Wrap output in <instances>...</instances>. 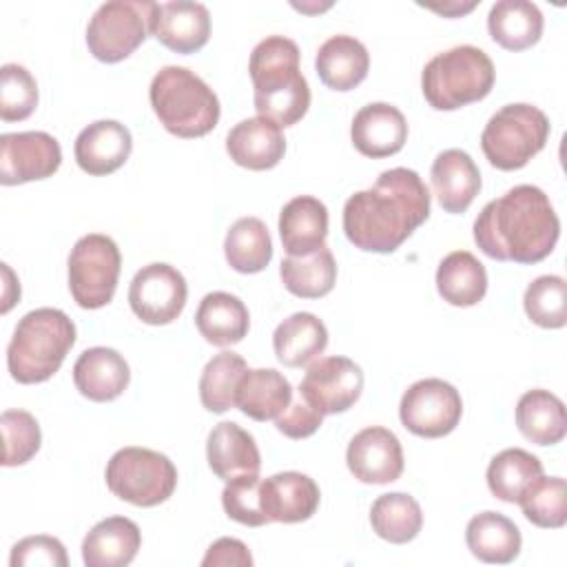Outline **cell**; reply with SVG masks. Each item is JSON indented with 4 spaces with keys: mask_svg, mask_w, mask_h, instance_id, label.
<instances>
[{
    "mask_svg": "<svg viewBox=\"0 0 567 567\" xmlns=\"http://www.w3.org/2000/svg\"><path fill=\"white\" fill-rule=\"evenodd\" d=\"M430 217V190L416 171L396 166L348 197L343 233L365 252H394Z\"/></svg>",
    "mask_w": 567,
    "mask_h": 567,
    "instance_id": "obj_1",
    "label": "cell"
},
{
    "mask_svg": "<svg viewBox=\"0 0 567 567\" xmlns=\"http://www.w3.org/2000/svg\"><path fill=\"white\" fill-rule=\"evenodd\" d=\"M560 221L549 197L532 184L509 188L483 206L474 221V241L496 261L538 264L551 255Z\"/></svg>",
    "mask_w": 567,
    "mask_h": 567,
    "instance_id": "obj_2",
    "label": "cell"
},
{
    "mask_svg": "<svg viewBox=\"0 0 567 567\" xmlns=\"http://www.w3.org/2000/svg\"><path fill=\"white\" fill-rule=\"evenodd\" d=\"M259 117L277 126L297 124L310 106V89L299 71V47L284 35L261 40L248 62Z\"/></svg>",
    "mask_w": 567,
    "mask_h": 567,
    "instance_id": "obj_3",
    "label": "cell"
},
{
    "mask_svg": "<svg viewBox=\"0 0 567 567\" xmlns=\"http://www.w3.org/2000/svg\"><path fill=\"white\" fill-rule=\"evenodd\" d=\"M75 343V326L58 308L27 312L9 341L7 368L18 383L31 385L51 379Z\"/></svg>",
    "mask_w": 567,
    "mask_h": 567,
    "instance_id": "obj_4",
    "label": "cell"
},
{
    "mask_svg": "<svg viewBox=\"0 0 567 567\" xmlns=\"http://www.w3.org/2000/svg\"><path fill=\"white\" fill-rule=\"evenodd\" d=\"M151 106L162 126L184 140L208 135L219 122L215 91L186 66H164L148 89Z\"/></svg>",
    "mask_w": 567,
    "mask_h": 567,
    "instance_id": "obj_5",
    "label": "cell"
},
{
    "mask_svg": "<svg viewBox=\"0 0 567 567\" xmlns=\"http://www.w3.org/2000/svg\"><path fill=\"white\" fill-rule=\"evenodd\" d=\"M494 78L489 55L478 47L461 44L436 53L423 66L421 89L432 109L456 111L487 97Z\"/></svg>",
    "mask_w": 567,
    "mask_h": 567,
    "instance_id": "obj_6",
    "label": "cell"
},
{
    "mask_svg": "<svg viewBox=\"0 0 567 567\" xmlns=\"http://www.w3.org/2000/svg\"><path fill=\"white\" fill-rule=\"evenodd\" d=\"M547 115L532 104H507L481 133V148L498 171H518L538 155L549 137Z\"/></svg>",
    "mask_w": 567,
    "mask_h": 567,
    "instance_id": "obj_7",
    "label": "cell"
},
{
    "mask_svg": "<svg viewBox=\"0 0 567 567\" xmlns=\"http://www.w3.org/2000/svg\"><path fill=\"white\" fill-rule=\"evenodd\" d=\"M109 489L137 507L164 503L177 485V467L166 454L148 447H122L106 465Z\"/></svg>",
    "mask_w": 567,
    "mask_h": 567,
    "instance_id": "obj_8",
    "label": "cell"
},
{
    "mask_svg": "<svg viewBox=\"0 0 567 567\" xmlns=\"http://www.w3.org/2000/svg\"><path fill=\"white\" fill-rule=\"evenodd\" d=\"M157 2L113 0L97 7L86 27V47L100 62L115 64L128 58L151 33Z\"/></svg>",
    "mask_w": 567,
    "mask_h": 567,
    "instance_id": "obj_9",
    "label": "cell"
},
{
    "mask_svg": "<svg viewBox=\"0 0 567 567\" xmlns=\"http://www.w3.org/2000/svg\"><path fill=\"white\" fill-rule=\"evenodd\" d=\"M122 255L117 244L100 233L84 235L69 255V290L84 310L106 306L117 288Z\"/></svg>",
    "mask_w": 567,
    "mask_h": 567,
    "instance_id": "obj_10",
    "label": "cell"
},
{
    "mask_svg": "<svg viewBox=\"0 0 567 567\" xmlns=\"http://www.w3.org/2000/svg\"><path fill=\"white\" fill-rule=\"evenodd\" d=\"M463 414L458 390L443 379H421L412 383L399 405L405 430L423 439H441L450 434Z\"/></svg>",
    "mask_w": 567,
    "mask_h": 567,
    "instance_id": "obj_11",
    "label": "cell"
},
{
    "mask_svg": "<svg viewBox=\"0 0 567 567\" xmlns=\"http://www.w3.org/2000/svg\"><path fill=\"white\" fill-rule=\"evenodd\" d=\"M188 297L184 275L171 264H148L135 272L128 286V303L137 319L148 326L175 321Z\"/></svg>",
    "mask_w": 567,
    "mask_h": 567,
    "instance_id": "obj_12",
    "label": "cell"
},
{
    "mask_svg": "<svg viewBox=\"0 0 567 567\" xmlns=\"http://www.w3.org/2000/svg\"><path fill=\"white\" fill-rule=\"evenodd\" d=\"M363 390V372L348 357H323L308 365L299 394L301 399L326 414L350 410Z\"/></svg>",
    "mask_w": 567,
    "mask_h": 567,
    "instance_id": "obj_13",
    "label": "cell"
},
{
    "mask_svg": "<svg viewBox=\"0 0 567 567\" xmlns=\"http://www.w3.org/2000/svg\"><path fill=\"white\" fill-rule=\"evenodd\" d=\"M62 164L58 140L44 131L4 133L0 137V184L16 186L51 177Z\"/></svg>",
    "mask_w": 567,
    "mask_h": 567,
    "instance_id": "obj_14",
    "label": "cell"
},
{
    "mask_svg": "<svg viewBox=\"0 0 567 567\" xmlns=\"http://www.w3.org/2000/svg\"><path fill=\"white\" fill-rule=\"evenodd\" d=\"M346 463L361 483L385 485L403 474V450L394 432L372 425L352 436Z\"/></svg>",
    "mask_w": 567,
    "mask_h": 567,
    "instance_id": "obj_15",
    "label": "cell"
},
{
    "mask_svg": "<svg viewBox=\"0 0 567 567\" xmlns=\"http://www.w3.org/2000/svg\"><path fill=\"white\" fill-rule=\"evenodd\" d=\"M151 33L175 53H195L210 38V13L202 2L155 4Z\"/></svg>",
    "mask_w": 567,
    "mask_h": 567,
    "instance_id": "obj_16",
    "label": "cell"
},
{
    "mask_svg": "<svg viewBox=\"0 0 567 567\" xmlns=\"http://www.w3.org/2000/svg\"><path fill=\"white\" fill-rule=\"evenodd\" d=\"M354 148L372 159L399 153L408 140V122L403 113L388 102L365 104L350 126Z\"/></svg>",
    "mask_w": 567,
    "mask_h": 567,
    "instance_id": "obj_17",
    "label": "cell"
},
{
    "mask_svg": "<svg viewBox=\"0 0 567 567\" xmlns=\"http://www.w3.org/2000/svg\"><path fill=\"white\" fill-rule=\"evenodd\" d=\"M133 151L131 131L115 120H97L75 137V162L89 175H111Z\"/></svg>",
    "mask_w": 567,
    "mask_h": 567,
    "instance_id": "obj_18",
    "label": "cell"
},
{
    "mask_svg": "<svg viewBox=\"0 0 567 567\" xmlns=\"http://www.w3.org/2000/svg\"><path fill=\"white\" fill-rule=\"evenodd\" d=\"M226 153L248 171L275 168L286 153L281 126L259 115L241 120L226 135Z\"/></svg>",
    "mask_w": 567,
    "mask_h": 567,
    "instance_id": "obj_19",
    "label": "cell"
},
{
    "mask_svg": "<svg viewBox=\"0 0 567 567\" xmlns=\"http://www.w3.org/2000/svg\"><path fill=\"white\" fill-rule=\"evenodd\" d=\"M317 483L301 472H279L261 481V507L270 523H301L319 507Z\"/></svg>",
    "mask_w": 567,
    "mask_h": 567,
    "instance_id": "obj_20",
    "label": "cell"
},
{
    "mask_svg": "<svg viewBox=\"0 0 567 567\" xmlns=\"http://www.w3.org/2000/svg\"><path fill=\"white\" fill-rule=\"evenodd\" d=\"M131 381V370L124 357L104 346L84 350L73 365V383L82 396L95 403L117 399Z\"/></svg>",
    "mask_w": 567,
    "mask_h": 567,
    "instance_id": "obj_21",
    "label": "cell"
},
{
    "mask_svg": "<svg viewBox=\"0 0 567 567\" xmlns=\"http://www.w3.org/2000/svg\"><path fill=\"white\" fill-rule=\"evenodd\" d=\"M206 458L213 474L226 483L241 476H255L261 467L255 439L233 421H221L210 430Z\"/></svg>",
    "mask_w": 567,
    "mask_h": 567,
    "instance_id": "obj_22",
    "label": "cell"
},
{
    "mask_svg": "<svg viewBox=\"0 0 567 567\" xmlns=\"http://www.w3.org/2000/svg\"><path fill=\"white\" fill-rule=\"evenodd\" d=\"M432 188L445 213L458 215L470 208L481 190V171L461 148H447L432 162Z\"/></svg>",
    "mask_w": 567,
    "mask_h": 567,
    "instance_id": "obj_23",
    "label": "cell"
},
{
    "mask_svg": "<svg viewBox=\"0 0 567 567\" xmlns=\"http://www.w3.org/2000/svg\"><path fill=\"white\" fill-rule=\"evenodd\" d=\"M279 237L290 257H303L321 246L328 237V208L312 195L290 199L279 213Z\"/></svg>",
    "mask_w": 567,
    "mask_h": 567,
    "instance_id": "obj_24",
    "label": "cell"
},
{
    "mask_svg": "<svg viewBox=\"0 0 567 567\" xmlns=\"http://www.w3.org/2000/svg\"><path fill=\"white\" fill-rule=\"evenodd\" d=\"M142 545L140 527L126 516H109L91 527L82 540L86 567H126Z\"/></svg>",
    "mask_w": 567,
    "mask_h": 567,
    "instance_id": "obj_25",
    "label": "cell"
},
{
    "mask_svg": "<svg viewBox=\"0 0 567 567\" xmlns=\"http://www.w3.org/2000/svg\"><path fill=\"white\" fill-rule=\"evenodd\" d=\"M315 69L328 89L352 91L368 75L370 53L352 35H332L319 47Z\"/></svg>",
    "mask_w": 567,
    "mask_h": 567,
    "instance_id": "obj_26",
    "label": "cell"
},
{
    "mask_svg": "<svg viewBox=\"0 0 567 567\" xmlns=\"http://www.w3.org/2000/svg\"><path fill=\"white\" fill-rule=\"evenodd\" d=\"M292 401L290 381L272 368L246 370L237 385L235 408L255 421L277 419Z\"/></svg>",
    "mask_w": 567,
    "mask_h": 567,
    "instance_id": "obj_27",
    "label": "cell"
},
{
    "mask_svg": "<svg viewBox=\"0 0 567 567\" xmlns=\"http://www.w3.org/2000/svg\"><path fill=\"white\" fill-rule=\"evenodd\" d=\"M195 326L199 334L217 346H235L248 334L250 317L244 301L230 292H208L195 312Z\"/></svg>",
    "mask_w": 567,
    "mask_h": 567,
    "instance_id": "obj_28",
    "label": "cell"
},
{
    "mask_svg": "<svg viewBox=\"0 0 567 567\" xmlns=\"http://www.w3.org/2000/svg\"><path fill=\"white\" fill-rule=\"evenodd\" d=\"M465 543L478 560L507 565L520 554L523 540L514 520L487 509L470 518L465 527Z\"/></svg>",
    "mask_w": 567,
    "mask_h": 567,
    "instance_id": "obj_29",
    "label": "cell"
},
{
    "mask_svg": "<svg viewBox=\"0 0 567 567\" xmlns=\"http://www.w3.org/2000/svg\"><path fill=\"white\" fill-rule=\"evenodd\" d=\"M328 346V330L323 321L312 312H295L284 319L275 334L272 348L279 363L288 368H301L315 361Z\"/></svg>",
    "mask_w": 567,
    "mask_h": 567,
    "instance_id": "obj_30",
    "label": "cell"
},
{
    "mask_svg": "<svg viewBox=\"0 0 567 567\" xmlns=\"http://www.w3.org/2000/svg\"><path fill=\"white\" fill-rule=\"evenodd\" d=\"M487 31L507 51H525L543 35V13L527 0H498L487 16Z\"/></svg>",
    "mask_w": 567,
    "mask_h": 567,
    "instance_id": "obj_31",
    "label": "cell"
},
{
    "mask_svg": "<svg viewBox=\"0 0 567 567\" xmlns=\"http://www.w3.org/2000/svg\"><path fill=\"white\" fill-rule=\"evenodd\" d=\"M516 425L536 445H556L567 432L565 403L549 390H529L516 403Z\"/></svg>",
    "mask_w": 567,
    "mask_h": 567,
    "instance_id": "obj_32",
    "label": "cell"
},
{
    "mask_svg": "<svg viewBox=\"0 0 567 567\" xmlns=\"http://www.w3.org/2000/svg\"><path fill=\"white\" fill-rule=\"evenodd\" d=\"M436 290L450 306H476L487 292V272L467 250H454L436 268Z\"/></svg>",
    "mask_w": 567,
    "mask_h": 567,
    "instance_id": "obj_33",
    "label": "cell"
},
{
    "mask_svg": "<svg viewBox=\"0 0 567 567\" xmlns=\"http://www.w3.org/2000/svg\"><path fill=\"white\" fill-rule=\"evenodd\" d=\"M281 281L288 292L301 299H319L326 297L337 281V261L328 246L303 255V257H286L279 266Z\"/></svg>",
    "mask_w": 567,
    "mask_h": 567,
    "instance_id": "obj_34",
    "label": "cell"
},
{
    "mask_svg": "<svg viewBox=\"0 0 567 567\" xmlns=\"http://www.w3.org/2000/svg\"><path fill=\"white\" fill-rule=\"evenodd\" d=\"M224 255L228 266L241 275L261 272L272 259V241L266 224L257 217L237 219L226 233Z\"/></svg>",
    "mask_w": 567,
    "mask_h": 567,
    "instance_id": "obj_35",
    "label": "cell"
},
{
    "mask_svg": "<svg viewBox=\"0 0 567 567\" xmlns=\"http://www.w3.org/2000/svg\"><path fill=\"white\" fill-rule=\"evenodd\" d=\"M370 523L379 538L403 545L416 538L423 527V512L414 496L403 492L381 494L370 509Z\"/></svg>",
    "mask_w": 567,
    "mask_h": 567,
    "instance_id": "obj_36",
    "label": "cell"
},
{
    "mask_svg": "<svg viewBox=\"0 0 567 567\" xmlns=\"http://www.w3.org/2000/svg\"><path fill=\"white\" fill-rule=\"evenodd\" d=\"M543 474V463L538 456L520 447H507L498 452L487 467L489 492L505 503H518L520 494L532 481Z\"/></svg>",
    "mask_w": 567,
    "mask_h": 567,
    "instance_id": "obj_37",
    "label": "cell"
},
{
    "mask_svg": "<svg viewBox=\"0 0 567 567\" xmlns=\"http://www.w3.org/2000/svg\"><path fill=\"white\" fill-rule=\"evenodd\" d=\"M248 370L246 361L237 352L215 354L202 370L199 377V399L208 412L221 414L235 408L237 385L241 374Z\"/></svg>",
    "mask_w": 567,
    "mask_h": 567,
    "instance_id": "obj_38",
    "label": "cell"
},
{
    "mask_svg": "<svg viewBox=\"0 0 567 567\" xmlns=\"http://www.w3.org/2000/svg\"><path fill=\"white\" fill-rule=\"evenodd\" d=\"M518 505L525 518L545 529H558L567 520V485L560 476H538L520 494Z\"/></svg>",
    "mask_w": 567,
    "mask_h": 567,
    "instance_id": "obj_39",
    "label": "cell"
},
{
    "mask_svg": "<svg viewBox=\"0 0 567 567\" xmlns=\"http://www.w3.org/2000/svg\"><path fill=\"white\" fill-rule=\"evenodd\" d=\"M527 317L540 328H563L567 323V284L558 275L536 277L523 297Z\"/></svg>",
    "mask_w": 567,
    "mask_h": 567,
    "instance_id": "obj_40",
    "label": "cell"
},
{
    "mask_svg": "<svg viewBox=\"0 0 567 567\" xmlns=\"http://www.w3.org/2000/svg\"><path fill=\"white\" fill-rule=\"evenodd\" d=\"M0 430H2V443H4V452H2L4 467L24 465L40 450L42 434L31 412L4 410L0 416Z\"/></svg>",
    "mask_w": 567,
    "mask_h": 567,
    "instance_id": "obj_41",
    "label": "cell"
},
{
    "mask_svg": "<svg viewBox=\"0 0 567 567\" xmlns=\"http://www.w3.org/2000/svg\"><path fill=\"white\" fill-rule=\"evenodd\" d=\"M38 106L35 78L22 64H2L0 69V117L22 122Z\"/></svg>",
    "mask_w": 567,
    "mask_h": 567,
    "instance_id": "obj_42",
    "label": "cell"
},
{
    "mask_svg": "<svg viewBox=\"0 0 567 567\" xmlns=\"http://www.w3.org/2000/svg\"><path fill=\"white\" fill-rule=\"evenodd\" d=\"M221 505L228 518L248 525V527H261L268 520L261 507V478L255 476H241L235 481H228L221 492Z\"/></svg>",
    "mask_w": 567,
    "mask_h": 567,
    "instance_id": "obj_43",
    "label": "cell"
},
{
    "mask_svg": "<svg viewBox=\"0 0 567 567\" xmlns=\"http://www.w3.org/2000/svg\"><path fill=\"white\" fill-rule=\"evenodd\" d=\"M11 567H31V565H49V567H66V549L53 536H27L11 547Z\"/></svg>",
    "mask_w": 567,
    "mask_h": 567,
    "instance_id": "obj_44",
    "label": "cell"
},
{
    "mask_svg": "<svg viewBox=\"0 0 567 567\" xmlns=\"http://www.w3.org/2000/svg\"><path fill=\"white\" fill-rule=\"evenodd\" d=\"M321 421H323V414L312 405H308L299 394V401L295 403L290 401V405L275 419V425L284 436L297 441V439L312 436L319 430Z\"/></svg>",
    "mask_w": 567,
    "mask_h": 567,
    "instance_id": "obj_45",
    "label": "cell"
},
{
    "mask_svg": "<svg viewBox=\"0 0 567 567\" xmlns=\"http://www.w3.org/2000/svg\"><path fill=\"white\" fill-rule=\"evenodd\" d=\"M202 565L204 567H210V565L213 567H217V565H221V567H228V565L250 567L252 565V556H250L248 547L241 540H237V538H219V540H215L208 547L206 556L202 558Z\"/></svg>",
    "mask_w": 567,
    "mask_h": 567,
    "instance_id": "obj_46",
    "label": "cell"
},
{
    "mask_svg": "<svg viewBox=\"0 0 567 567\" xmlns=\"http://www.w3.org/2000/svg\"><path fill=\"white\" fill-rule=\"evenodd\" d=\"M474 7H476V2H467V4H458V2H454V4H443V7L427 4V9H432V11H436V13H443V16H463V13L472 11Z\"/></svg>",
    "mask_w": 567,
    "mask_h": 567,
    "instance_id": "obj_47",
    "label": "cell"
}]
</instances>
